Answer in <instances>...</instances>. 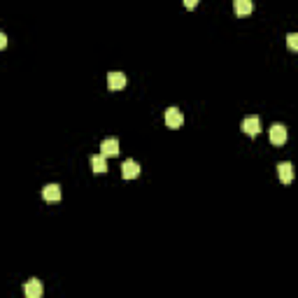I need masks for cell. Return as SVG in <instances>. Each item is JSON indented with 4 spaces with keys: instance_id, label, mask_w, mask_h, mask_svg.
<instances>
[{
    "instance_id": "1",
    "label": "cell",
    "mask_w": 298,
    "mask_h": 298,
    "mask_svg": "<svg viewBox=\"0 0 298 298\" xmlns=\"http://www.w3.org/2000/svg\"><path fill=\"white\" fill-rule=\"evenodd\" d=\"M166 124H168L170 128H180L184 124V114L177 108H168L166 110Z\"/></svg>"
},
{
    "instance_id": "4",
    "label": "cell",
    "mask_w": 298,
    "mask_h": 298,
    "mask_svg": "<svg viewBox=\"0 0 298 298\" xmlns=\"http://www.w3.org/2000/svg\"><path fill=\"white\" fill-rule=\"evenodd\" d=\"M42 292H44V289H42V282L40 280H28L26 284H24V294H26L28 298H40L42 296Z\"/></svg>"
},
{
    "instance_id": "5",
    "label": "cell",
    "mask_w": 298,
    "mask_h": 298,
    "mask_svg": "<svg viewBox=\"0 0 298 298\" xmlns=\"http://www.w3.org/2000/svg\"><path fill=\"white\" fill-rule=\"evenodd\" d=\"M242 130L252 138L258 136V130H261V119H258V116H247V119H242Z\"/></svg>"
},
{
    "instance_id": "3",
    "label": "cell",
    "mask_w": 298,
    "mask_h": 298,
    "mask_svg": "<svg viewBox=\"0 0 298 298\" xmlns=\"http://www.w3.org/2000/svg\"><path fill=\"white\" fill-rule=\"evenodd\" d=\"M100 154L108 158V156H116L119 154V140L116 138H105L100 142Z\"/></svg>"
},
{
    "instance_id": "10",
    "label": "cell",
    "mask_w": 298,
    "mask_h": 298,
    "mask_svg": "<svg viewBox=\"0 0 298 298\" xmlns=\"http://www.w3.org/2000/svg\"><path fill=\"white\" fill-rule=\"evenodd\" d=\"M233 10L238 16H247V14H252L254 5H252V0H233Z\"/></svg>"
},
{
    "instance_id": "12",
    "label": "cell",
    "mask_w": 298,
    "mask_h": 298,
    "mask_svg": "<svg viewBox=\"0 0 298 298\" xmlns=\"http://www.w3.org/2000/svg\"><path fill=\"white\" fill-rule=\"evenodd\" d=\"M286 44H289V49H294V52H296V49H298V35L296 33L286 35Z\"/></svg>"
},
{
    "instance_id": "9",
    "label": "cell",
    "mask_w": 298,
    "mask_h": 298,
    "mask_svg": "<svg viewBox=\"0 0 298 298\" xmlns=\"http://www.w3.org/2000/svg\"><path fill=\"white\" fill-rule=\"evenodd\" d=\"M122 175H124V180H133V177H138L140 175V166H138V161H124V166H122Z\"/></svg>"
},
{
    "instance_id": "2",
    "label": "cell",
    "mask_w": 298,
    "mask_h": 298,
    "mask_svg": "<svg viewBox=\"0 0 298 298\" xmlns=\"http://www.w3.org/2000/svg\"><path fill=\"white\" fill-rule=\"evenodd\" d=\"M268 133H270V142L272 144H278V147H280V144L286 142V128L282 126V124H272Z\"/></svg>"
},
{
    "instance_id": "14",
    "label": "cell",
    "mask_w": 298,
    "mask_h": 298,
    "mask_svg": "<svg viewBox=\"0 0 298 298\" xmlns=\"http://www.w3.org/2000/svg\"><path fill=\"white\" fill-rule=\"evenodd\" d=\"M5 47H7V35L0 33V49H5Z\"/></svg>"
},
{
    "instance_id": "7",
    "label": "cell",
    "mask_w": 298,
    "mask_h": 298,
    "mask_svg": "<svg viewBox=\"0 0 298 298\" xmlns=\"http://www.w3.org/2000/svg\"><path fill=\"white\" fill-rule=\"evenodd\" d=\"M278 175H280V180L284 184H292V180H294V166L289 161H282L278 166Z\"/></svg>"
},
{
    "instance_id": "11",
    "label": "cell",
    "mask_w": 298,
    "mask_h": 298,
    "mask_svg": "<svg viewBox=\"0 0 298 298\" xmlns=\"http://www.w3.org/2000/svg\"><path fill=\"white\" fill-rule=\"evenodd\" d=\"M88 163H91V170H94V172H108V161H105L102 154H94Z\"/></svg>"
},
{
    "instance_id": "13",
    "label": "cell",
    "mask_w": 298,
    "mask_h": 298,
    "mask_svg": "<svg viewBox=\"0 0 298 298\" xmlns=\"http://www.w3.org/2000/svg\"><path fill=\"white\" fill-rule=\"evenodd\" d=\"M184 5H186V10H194L198 5V0H184Z\"/></svg>"
},
{
    "instance_id": "6",
    "label": "cell",
    "mask_w": 298,
    "mask_h": 298,
    "mask_svg": "<svg viewBox=\"0 0 298 298\" xmlns=\"http://www.w3.org/2000/svg\"><path fill=\"white\" fill-rule=\"evenodd\" d=\"M42 198L49 200V203L61 200V186H58V184H47V186H42Z\"/></svg>"
},
{
    "instance_id": "8",
    "label": "cell",
    "mask_w": 298,
    "mask_h": 298,
    "mask_svg": "<svg viewBox=\"0 0 298 298\" xmlns=\"http://www.w3.org/2000/svg\"><path fill=\"white\" fill-rule=\"evenodd\" d=\"M108 86L112 91H119V88L126 86V74L124 72H110L108 74Z\"/></svg>"
}]
</instances>
